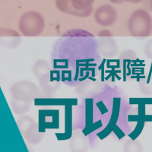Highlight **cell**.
<instances>
[{"label":"cell","instance_id":"obj_13","mask_svg":"<svg viewBox=\"0 0 152 152\" xmlns=\"http://www.w3.org/2000/svg\"><path fill=\"white\" fill-rule=\"evenodd\" d=\"M144 8L148 12H152V0H144Z\"/></svg>","mask_w":152,"mask_h":152},{"label":"cell","instance_id":"obj_9","mask_svg":"<svg viewBox=\"0 0 152 152\" xmlns=\"http://www.w3.org/2000/svg\"><path fill=\"white\" fill-rule=\"evenodd\" d=\"M56 3L58 9L63 13L80 17L79 13L73 9L69 0H56Z\"/></svg>","mask_w":152,"mask_h":152},{"label":"cell","instance_id":"obj_7","mask_svg":"<svg viewBox=\"0 0 152 152\" xmlns=\"http://www.w3.org/2000/svg\"><path fill=\"white\" fill-rule=\"evenodd\" d=\"M73 9L79 13L80 17H88L93 11L95 0H69Z\"/></svg>","mask_w":152,"mask_h":152},{"label":"cell","instance_id":"obj_2","mask_svg":"<svg viewBox=\"0 0 152 152\" xmlns=\"http://www.w3.org/2000/svg\"><path fill=\"white\" fill-rule=\"evenodd\" d=\"M19 30L25 37H33L42 34L45 28V21L42 15L37 12H27L22 15L18 23Z\"/></svg>","mask_w":152,"mask_h":152},{"label":"cell","instance_id":"obj_11","mask_svg":"<svg viewBox=\"0 0 152 152\" xmlns=\"http://www.w3.org/2000/svg\"><path fill=\"white\" fill-rule=\"evenodd\" d=\"M145 56L150 59H152V39L148 42V43L145 45V50H144Z\"/></svg>","mask_w":152,"mask_h":152},{"label":"cell","instance_id":"obj_6","mask_svg":"<svg viewBox=\"0 0 152 152\" xmlns=\"http://www.w3.org/2000/svg\"><path fill=\"white\" fill-rule=\"evenodd\" d=\"M119 108H120V98H114L113 106V113L111 115V118L110 119V123L108 126H107L106 129H104L102 132L97 134L100 139H103L107 135H109L114 129L116 127V123H117L118 118H119Z\"/></svg>","mask_w":152,"mask_h":152},{"label":"cell","instance_id":"obj_12","mask_svg":"<svg viewBox=\"0 0 152 152\" xmlns=\"http://www.w3.org/2000/svg\"><path fill=\"white\" fill-rule=\"evenodd\" d=\"M111 2H113V3L119 4V3H123L125 2H132V3H140L142 2L144 0H110Z\"/></svg>","mask_w":152,"mask_h":152},{"label":"cell","instance_id":"obj_1","mask_svg":"<svg viewBox=\"0 0 152 152\" xmlns=\"http://www.w3.org/2000/svg\"><path fill=\"white\" fill-rule=\"evenodd\" d=\"M128 29L134 37H147L152 34V17L145 9L133 12L129 20Z\"/></svg>","mask_w":152,"mask_h":152},{"label":"cell","instance_id":"obj_10","mask_svg":"<svg viewBox=\"0 0 152 152\" xmlns=\"http://www.w3.org/2000/svg\"><path fill=\"white\" fill-rule=\"evenodd\" d=\"M66 133H64L65 135H61L60 137H58V138L64 140V139H68L71 137L72 135V104H68L66 105Z\"/></svg>","mask_w":152,"mask_h":152},{"label":"cell","instance_id":"obj_5","mask_svg":"<svg viewBox=\"0 0 152 152\" xmlns=\"http://www.w3.org/2000/svg\"><path fill=\"white\" fill-rule=\"evenodd\" d=\"M21 41V35L11 28H0V47L5 48H16Z\"/></svg>","mask_w":152,"mask_h":152},{"label":"cell","instance_id":"obj_4","mask_svg":"<svg viewBox=\"0 0 152 152\" xmlns=\"http://www.w3.org/2000/svg\"><path fill=\"white\" fill-rule=\"evenodd\" d=\"M59 126V111L51 110L39 111V131L43 132L46 129H57Z\"/></svg>","mask_w":152,"mask_h":152},{"label":"cell","instance_id":"obj_3","mask_svg":"<svg viewBox=\"0 0 152 152\" xmlns=\"http://www.w3.org/2000/svg\"><path fill=\"white\" fill-rule=\"evenodd\" d=\"M94 19L100 26H112L117 20V13L116 9L113 6L110 5H104L95 11Z\"/></svg>","mask_w":152,"mask_h":152},{"label":"cell","instance_id":"obj_8","mask_svg":"<svg viewBox=\"0 0 152 152\" xmlns=\"http://www.w3.org/2000/svg\"><path fill=\"white\" fill-rule=\"evenodd\" d=\"M97 129L93 123V100L86 99V126L83 132L87 135Z\"/></svg>","mask_w":152,"mask_h":152}]
</instances>
